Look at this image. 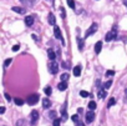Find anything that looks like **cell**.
Wrapping results in <instances>:
<instances>
[{
  "label": "cell",
  "instance_id": "cell-13",
  "mask_svg": "<svg viewBox=\"0 0 127 126\" xmlns=\"http://www.w3.org/2000/svg\"><path fill=\"white\" fill-rule=\"evenodd\" d=\"M80 74H81V66L80 65L75 66V68H74V75L75 76H80Z\"/></svg>",
  "mask_w": 127,
  "mask_h": 126
},
{
  "label": "cell",
  "instance_id": "cell-20",
  "mask_svg": "<svg viewBox=\"0 0 127 126\" xmlns=\"http://www.w3.org/2000/svg\"><path fill=\"white\" fill-rule=\"evenodd\" d=\"M14 101H15V104H16L18 106H21L22 104H24V100H21V99H19V98H16V99H14Z\"/></svg>",
  "mask_w": 127,
  "mask_h": 126
},
{
  "label": "cell",
  "instance_id": "cell-30",
  "mask_svg": "<svg viewBox=\"0 0 127 126\" xmlns=\"http://www.w3.org/2000/svg\"><path fill=\"white\" fill-rule=\"evenodd\" d=\"M11 59H6V60H5V63H4V66H5V68H7V66H9L10 64H11Z\"/></svg>",
  "mask_w": 127,
  "mask_h": 126
},
{
  "label": "cell",
  "instance_id": "cell-32",
  "mask_svg": "<svg viewBox=\"0 0 127 126\" xmlns=\"http://www.w3.org/2000/svg\"><path fill=\"white\" fill-rule=\"evenodd\" d=\"M60 11H61V18H62V19H65V16H66V14H65V10H64L62 8H60Z\"/></svg>",
  "mask_w": 127,
  "mask_h": 126
},
{
  "label": "cell",
  "instance_id": "cell-36",
  "mask_svg": "<svg viewBox=\"0 0 127 126\" xmlns=\"http://www.w3.org/2000/svg\"><path fill=\"white\" fill-rule=\"evenodd\" d=\"M76 126H85V125L82 124L81 121H77V122H76Z\"/></svg>",
  "mask_w": 127,
  "mask_h": 126
},
{
  "label": "cell",
  "instance_id": "cell-16",
  "mask_svg": "<svg viewBox=\"0 0 127 126\" xmlns=\"http://www.w3.org/2000/svg\"><path fill=\"white\" fill-rule=\"evenodd\" d=\"M47 55H49V59H50V60H55L56 55H55V53H54L52 50H47Z\"/></svg>",
  "mask_w": 127,
  "mask_h": 126
},
{
  "label": "cell",
  "instance_id": "cell-26",
  "mask_svg": "<svg viewBox=\"0 0 127 126\" xmlns=\"http://www.w3.org/2000/svg\"><path fill=\"white\" fill-rule=\"evenodd\" d=\"M111 85H112V81H106V83H105V85H103V87L107 90V89L111 87Z\"/></svg>",
  "mask_w": 127,
  "mask_h": 126
},
{
  "label": "cell",
  "instance_id": "cell-21",
  "mask_svg": "<svg viewBox=\"0 0 127 126\" xmlns=\"http://www.w3.org/2000/svg\"><path fill=\"white\" fill-rule=\"evenodd\" d=\"M77 41H79V49L82 50V49H84V40L80 39V38H77Z\"/></svg>",
  "mask_w": 127,
  "mask_h": 126
},
{
  "label": "cell",
  "instance_id": "cell-2",
  "mask_svg": "<svg viewBox=\"0 0 127 126\" xmlns=\"http://www.w3.org/2000/svg\"><path fill=\"white\" fill-rule=\"evenodd\" d=\"M97 28H99V25H97L96 23H94L91 26L88 28V30L86 31V35H85V38H88L90 35H94V34L97 31Z\"/></svg>",
  "mask_w": 127,
  "mask_h": 126
},
{
  "label": "cell",
  "instance_id": "cell-1",
  "mask_svg": "<svg viewBox=\"0 0 127 126\" xmlns=\"http://www.w3.org/2000/svg\"><path fill=\"white\" fill-rule=\"evenodd\" d=\"M116 36H117V28L115 26L111 31H108V33L106 34V41H111V40H114V39L116 38Z\"/></svg>",
  "mask_w": 127,
  "mask_h": 126
},
{
  "label": "cell",
  "instance_id": "cell-23",
  "mask_svg": "<svg viewBox=\"0 0 127 126\" xmlns=\"http://www.w3.org/2000/svg\"><path fill=\"white\" fill-rule=\"evenodd\" d=\"M115 102H116V100H115L114 98H111V99H110V101H108V104H107V106H108V107L114 106V105H115Z\"/></svg>",
  "mask_w": 127,
  "mask_h": 126
},
{
  "label": "cell",
  "instance_id": "cell-28",
  "mask_svg": "<svg viewBox=\"0 0 127 126\" xmlns=\"http://www.w3.org/2000/svg\"><path fill=\"white\" fill-rule=\"evenodd\" d=\"M80 95L82 96V98H87V96L90 95L87 91H85V90H82V91H80Z\"/></svg>",
  "mask_w": 127,
  "mask_h": 126
},
{
  "label": "cell",
  "instance_id": "cell-37",
  "mask_svg": "<svg viewBox=\"0 0 127 126\" xmlns=\"http://www.w3.org/2000/svg\"><path fill=\"white\" fill-rule=\"evenodd\" d=\"M16 125H18V126H20V125H22V120H19V121L16 122Z\"/></svg>",
  "mask_w": 127,
  "mask_h": 126
},
{
  "label": "cell",
  "instance_id": "cell-14",
  "mask_svg": "<svg viewBox=\"0 0 127 126\" xmlns=\"http://www.w3.org/2000/svg\"><path fill=\"white\" fill-rule=\"evenodd\" d=\"M61 114H62V119H64V120H66V119H67V112H66V102H65L64 105H62Z\"/></svg>",
  "mask_w": 127,
  "mask_h": 126
},
{
  "label": "cell",
  "instance_id": "cell-11",
  "mask_svg": "<svg viewBox=\"0 0 127 126\" xmlns=\"http://www.w3.org/2000/svg\"><path fill=\"white\" fill-rule=\"evenodd\" d=\"M101 50H102V42L101 41H97L96 45H95V53L96 54H100Z\"/></svg>",
  "mask_w": 127,
  "mask_h": 126
},
{
  "label": "cell",
  "instance_id": "cell-7",
  "mask_svg": "<svg viewBox=\"0 0 127 126\" xmlns=\"http://www.w3.org/2000/svg\"><path fill=\"white\" fill-rule=\"evenodd\" d=\"M25 24H26V26H31L34 24V18L30 16V15L25 16Z\"/></svg>",
  "mask_w": 127,
  "mask_h": 126
},
{
  "label": "cell",
  "instance_id": "cell-12",
  "mask_svg": "<svg viewBox=\"0 0 127 126\" xmlns=\"http://www.w3.org/2000/svg\"><path fill=\"white\" fill-rule=\"evenodd\" d=\"M51 106V102H50V100L47 99V98H45L44 100H42V107L44 109H49Z\"/></svg>",
  "mask_w": 127,
  "mask_h": 126
},
{
  "label": "cell",
  "instance_id": "cell-25",
  "mask_svg": "<svg viewBox=\"0 0 127 126\" xmlns=\"http://www.w3.org/2000/svg\"><path fill=\"white\" fill-rule=\"evenodd\" d=\"M56 115H57V112H56V111H54V110L50 111V114H49V116H50L51 119H56Z\"/></svg>",
  "mask_w": 127,
  "mask_h": 126
},
{
  "label": "cell",
  "instance_id": "cell-19",
  "mask_svg": "<svg viewBox=\"0 0 127 126\" xmlns=\"http://www.w3.org/2000/svg\"><path fill=\"white\" fill-rule=\"evenodd\" d=\"M96 102L95 101H90V104H88V110H95L96 109Z\"/></svg>",
  "mask_w": 127,
  "mask_h": 126
},
{
  "label": "cell",
  "instance_id": "cell-10",
  "mask_svg": "<svg viewBox=\"0 0 127 126\" xmlns=\"http://www.w3.org/2000/svg\"><path fill=\"white\" fill-rule=\"evenodd\" d=\"M13 11L18 13V14H25V9L24 8H20V6H13Z\"/></svg>",
  "mask_w": 127,
  "mask_h": 126
},
{
  "label": "cell",
  "instance_id": "cell-18",
  "mask_svg": "<svg viewBox=\"0 0 127 126\" xmlns=\"http://www.w3.org/2000/svg\"><path fill=\"white\" fill-rule=\"evenodd\" d=\"M44 91H45V94H46V95L49 96V95H51V94H52V89H51V86H46V87L44 89Z\"/></svg>",
  "mask_w": 127,
  "mask_h": 126
},
{
  "label": "cell",
  "instance_id": "cell-3",
  "mask_svg": "<svg viewBox=\"0 0 127 126\" xmlns=\"http://www.w3.org/2000/svg\"><path fill=\"white\" fill-rule=\"evenodd\" d=\"M37 101H39V95L37 94H33V95H30L27 98V104L29 105H35V104H37Z\"/></svg>",
  "mask_w": 127,
  "mask_h": 126
},
{
  "label": "cell",
  "instance_id": "cell-29",
  "mask_svg": "<svg viewBox=\"0 0 127 126\" xmlns=\"http://www.w3.org/2000/svg\"><path fill=\"white\" fill-rule=\"evenodd\" d=\"M60 119H54V124H52V126H60Z\"/></svg>",
  "mask_w": 127,
  "mask_h": 126
},
{
  "label": "cell",
  "instance_id": "cell-22",
  "mask_svg": "<svg viewBox=\"0 0 127 126\" xmlns=\"http://www.w3.org/2000/svg\"><path fill=\"white\" fill-rule=\"evenodd\" d=\"M105 75H106L107 77H110V76H114V75H115V71H114V70H107Z\"/></svg>",
  "mask_w": 127,
  "mask_h": 126
},
{
  "label": "cell",
  "instance_id": "cell-39",
  "mask_svg": "<svg viewBox=\"0 0 127 126\" xmlns=\"http://www.w3.org/2000/svg\"><path fill=\"white\" fill-rule=\"evenodd\" d=\"M126 98H127V90H126Z\"/></svg>",
  "mask_w": 127,
  "mask_h": 126
},
{
  "label": "cell",
  "instance_id": "cell-9",
  "mask_svg": "<svg viewBox=\"0 0 127 126\" xmlns=\"http://www.w3.org/2000/svg\"><path fill=\"white\" fill-rule=\"evenodd\" d=\"M57 89L60 91H65L66 89H67V84H66V81H61L59 85H57Z\"/></svg>",
  "mask_w": 127,
  "mask_h": 126
},
{
  "label": "cell",
  "instance_id": "cell-17",
  "mask_svg": "<svg viewBox=\"0 0 127 126\" xmlns=\"http://www.w3.org/2000/svg\"><path fill=\"white\" fill-rule=\"evenodd\" d=\"M105 90H106V89H105ZM105 90H100L99 91V94H97L99 99H105V98H106V91H105Z\"/></svg>",
  "mask_w": 127,
  "mask_h": 126
},
{
  "label": "cell",
  "instance_id": "cell-34",
  "mask_svg": "<svg viewBox=\"0 0 127 126\" xmlns=\"http://www.w3.org/2000/svg\"><path fill=\"white\" fill-rule=\"evenodd\" d=\"M5 99H6L7 101H10V100H11V98H10V95H9V94H5Z\"/></svg>",
  "mask_w": 127,
  "mask_h": 126
},
{
  "label": "cell",
  "instance_id": "cell-24",
  "mask_svg": "<svg viewBox=\"0 0 127 126\" xmlns=\"http://www.w3.org/2000/svg\"><path fill=\"white\" fill-rule=\"evenodd\" d=\"M67 5H69L71 9H75V1L74 0H67Z\"/></svg>",
  "mask_w": 127,
  "mask_h": 126
},
{
  "label": "cell",
  "instance_id": "cell-6",
  "mask_svg": "<svg viewBox=\"0 0 127 126\" xmlns=\"http://www.w3.org/2000/svg\"><path fill=\"white\" fill-rule=\"evenodd\" d=\"M54 34H55V38H56V39H61V41L64 42L62 35H61V30H60V28L56 26V25H55V28H54Z\"/></svg>",
  "mask_w": 127,
  "mask_h": 126
},
{
  "label": "cell",
  "instance_id": "cell-33",
  "mask_svg": "<svg viewBox=\"0 0 127 126\" xmlns=\"http://www.w3.org/2000/svg\"><path fill=\"white\" fill-rule=\"evenodd\" d=\"M20 49V45H19V44H18V45H14L13 46V51H18Z\"/></svg>",
  "mask_w": 127,
  "mask_h": 126
},
{
  "label": "cell",
  "instance_id": "cell-27",
  "mask_svg": "<svg viewBox=\"0 0 127 126\" xmlns=\"http://www.w3.org/2000/svg\"><path fill=\"white\" fill-rule=\"evenodd\" d=\"M69 77H70V75H69V74H66V72H65V74H62V75H61V80H62V81H66V80L69 79Z\"/></svg>",
  "mask_w": 127,
  "mask_h": 126
},
{
  "label": "cell",
  "instance_id": "cell-5",
  "mask_svg": "<svg viewBox=\"0 0 127 126\" xmlns=\"http://www.w3.org/2000/svg\"><path fill=\"white\" fill-rule=\"evenodd\" d=\"M94 120H95V112H94V110H88L87 114H86V122L90 124V122H92Z\"/></svg>",
  "mask_w": 127,
  "mask_h": 126
},
{
  "label": "cell",
  "instance_id": "cell-35",
  "mask_svg": "<svg viewBox=\"0 0 127 126\" xmlns=\"http://www.w3.org/2000/svg\"><path fill=\"white\" fill-rule=\"evenodd\" d=\"M4 112H5V107L1 106V107H0V114H4Z\"/></svg>",
  "mask_w": 127,
  "mask_h": 126
},
{
  "label": "cell",
  "instance_id": "cell-31",
  "mask_svg": "<svg viewBox=\"0 0 127 126\" xmlns=\"http://www.w3.org/2000/svg\"><path fill=\"white\" fill-rule=\"evenodd\" d=\"M71 120H72V121H75V122H77V121H79V114L74 115V116L71 117Z\"/></svg>",
  "mask_w": 127,
  "mask_h": 126
},
{
  "label": "cell",
  "instance_id": "cell-15",
  "mask_svg": "<svg viewBox=\"0 0 127 126\" xmlns=\"http://www.w3.org/2000/svg\"><path fill=\"white\" fill-rule=\"evenodd\" d=\"M47 20H49V24L50 25H55V16H54V14H50Z\"/></svg>",
  "mask_w": 127,
  "mask_h": 126
},
{
  "label": "cell",
  "instance_id": "cell-4",
  "mask_svg": "<svg viewBox=\"0 0 127 126\" xmlns=\"http://www.w3.org/2000/svg\"><path fill=\"white\" fill-rule=\"evenodd\" d=\"M49 68H50V72L52 74V75H56L57 71H59V64H57V63H55L54 60H52V63L50 64Z\"/></svg>",
  "mask_w": 127,
  "mask_h": 126
},
{
  "label": "cell",
  "instance_id": "cell-8",
  "mask_svg": "<svg viewBox=\"0 0 127 126\" xmlns=\"http://www.w3.org/2000/svg\"><path fill=\"white\" fill-rule=\"evenodd\" d=\"M37 119H39V112H37L36 110L31 111V121H33V124H35L37 121Z\"/></svg>",
  "mask_w": 127,
  "mask_h": 126
},
{
  "label": "cell",
  "instance_id": "cell-38",
  "mask_svg": "<svg viewBox=\"0 0 127 126\" xmlns=\"http://www.w3.org/2000/svg\"><path fill=\"white\" fill-rule=\"evenodd\" d=\"M125 4H126V6H127V0H125Z\"/></svg>",
  "mask_w": 127,
  "mask_h": 126
}]
</instances>
